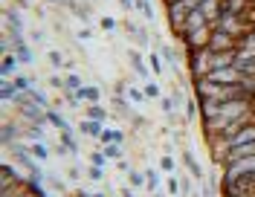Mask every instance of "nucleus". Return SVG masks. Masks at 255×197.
Here are the masks:
<instances>
[{
  "label": "nucleus",
  "instance_id": "obj_51",
  "mask_svg": "<svg viewBox=\"0 0 255 197\" xmlns=\"http://www.w3.org/2000/svg\"><path fill=\"white\" fill-rule=\"evenodd\" d=\"M52 154H58V157H67V154H70V148L58 142V145H52Z\"/></svg>",
  "mask_w": 255,
  "mask_h": 197
},
{
  "label": "nucleus",
  "instance_id": "obj_33",
  "mask_svg": "<svg viewBox=\"0 0 255 197\" xmlns=\"http://www.w3.org/2000/svg\"><path fill=\"white\" fill-rule=\"evenodd\" d=\"M145 61H148V67H151V73H154V76H162V55H159L157 49H154V52H148V58H145Z\"/></svg>",
  "mask_w": 255,
  "mask_h": 197
},
{
  "label": "nucleus",
  "instance_id": "obj_16",
  "mask_svg": "<svg viewBox=\"0 0 255 197\" xmlns=\"http://www.w3.org/2000/svg\"><path fill=\"white\" fill-rule=\"evenodd\" d=\"M212 52V49H209ZM238 58V49H229V52H212V70H221V67H235Z\"/></svg>",
  "mask_w": 255,
  "mask_h": 197
},
{
  "label": "nucleus",
  "instance_id": "obj_19",
  "mask_svg": "<svg viewBox=\"0 0 255 197\" xmlns=\"http://www.w3.org/2000/svg\"><path fill=\"white\" fill-rule=\"evenodd\" d=\"M47 122L52 128H58V131H73V128H70V119H67L58 107H47Z\"/></svg>",
  "mask_w": 255,
  "mask_h": 197
},
{
  "label": "nucleus",
  "instance_id": "obj_60",
  "mask_svg": "<svg viewBox=\"0 0 255 197\" xmlns=\"http://www.w3.org/2000/svg\"><path fill=\"white\" fill-rule=\"evenodd\" d=\"M253 32H255V26H253Z\"/></svg>",
  "mask_w": 255,
  "mask_h": 197
},
{
  "label": "nucleus",
  "instance_id": "obj_56",
  "mask_svg": "<svg viewBox=\"0 0 255 197\" xmlns=\"http://www.w3.org/2000/svg\"><path fill=\"white\" fill-rule=\"evenodd\" d=\"M116 168H119L122 174H128V171H130V165H128V160H116Z\"/></svg>",
  "mask_w": 255,
  "mask_h": 197
},
{
  "label": "nucleus",
  "instance_id": "obj_53",
  "mask_svg": "<svg viewBox=\"0 0 255 197\" xmlns=\"http://www.w3.org/2000/svg\"><path fill=\"white\" fill-rule=\"evenodd\" d=\"M32 41H35V44H44V41H47V35L41 32V29H32Z\"/></svg>",
  "mask_w": 255,
  "mask_h": 197
},
{
  "label": "nucleus",
  "instance_id": "obj_7",
  "mask_svg": "<svg viewBox=\"0 0 255 197\" xmlns=\"http://www.w3.org/2000/svg\"><path fill=\"white\" fill-rule=\"evenodd\" d=\"M209 49H212V52H229V49H238V38L229 35V32H223V29H218V26H212Z\"/></svg>",
  "mask_w": 255,
  "mask_h": 197
},
{
  "label": "nucleus",
  "instance_id": "obj_10",
  "mask_svg": "<svg viewBox=\"0 0 255 197\" xmlns=\"http://www.w3.org/2000/svg\"><path fill=\"white\" fill-rule=\"evenodd\" d=\"M180 160H183V165L189 168V174H191V180H194V183L206 180V168L197 163V157H194V151H191V148H186V151L180 154Z\"/></svg>",
  "mask_w": 255,
  "mask_h": 197
},
{
  "label": "nucleus",
  "instance_id": "obj_6",
  "mask_svg": "<svg viewBox=\"0 0 255 197\" xmlns=\"http://www.w3.org/2000/svg\"><path fill=\"white\" fill-rule=\"evenodd\" d=\"M15 116L20 119V122H38V125H44V122H47V110H44L41 104H35L32 98H26V101H20V104H17Z\"/></svg>",
  "mask_w": 255,
  "mask_h": 197
},
{
  "label": "nucleus",
  "instance_id": "obj_1",
  "mask_svg": "<svg viewBox=\"0 0 255 197\" xmlns=\"http://www.w3.org/2000/svg\"><path fill=\"white\" fill-rule=\"evenodd\" d=\"M186 70H189V79H203L212 70V52L209 49H186Z\"/></svg>",
  "mask_w": 255,
  "mask_h": 197
},
{
  "label": "nucleus",
  "instance_id": "obj_59",
  "mask_svg": "<svg viewBox=\"0 0 255 197\" xmlns=\"http://www.w3.org/2000/svg\"><path fill=\"white\" fill-rule=\"evenodd\" d=\"M47 3H52V6H55V3H58V0H47Z\"/></svg>",
  "mask_w": 255,
  "mask_h": 197
},
{
  "label": "nucleus",
  "instance_id": "obj_40",
  "mask_svg": "<svg viewBox=\"0 0 255 197\" xmlns=\"http://www.w3.org/2000/svg\"><path fill=\"white\" fill-rule=\"evenodd\" d=\"M47 58H49V64L55 67V70H64V64H67V58H64V52H61V49H49V52H47Z\"/></svg>",
  "mask_w": 255,
  "mask_h": 197
},
{
  "label": "nucleus",
  "instance_id": "obj_36",
  "mask_svg": "<svg viewBox=\"0 0 255 197\" xmlns=\"http://www.w3.org/2000/svg\"><path fill=\"white\" fill-rule=\"evenodd\" d=\"M47 189H52V192H67V183H64V177L47 171Z\"/></svg>",
  "mask_w": 255,
  "mask_h": 197
},
{
  "label": "nucleus",
  "instance_id": "obj_42",
  "mask_svg": "<svg viewBox=\"0 0 255 197\" xmlns=\"http://www.w3.org/2000/svg\"><path fill=\"white\" fill-rule=\"evenodd\" d=\"M142 90H145V96L151 98V101H154V98H162V87H159L157 82H148Z\"/></svg>",
  "mask_w": 255,
  "mask_h": 197
},
{
  "label": "nucleus",
  "instance_id": "obj_4",
  "mask_svg": "<svg viewBox=\"0 0 255 197\" xmlns=\"http://www.w3.org/2000/svg\"><path fill=\"white\" fill-rule=\"evenodd\" d=\"M26 183H29V174H23L20 165L3 160V165H0V189H9V186H20V189H26Z\"/></svg>",
  "mask_w": 255,
  "mask_h": 197
},
{
  "label": "nucleus",
  "instance_id": "obj_43",
  "mask_svg": "<svg viewBox=\"0 0 255 197\" xmlns=\"http://www.w3.org/2000/svg\"><path fill=\"white\" fill-rule=\"evenodd\" d=\"M108 163H111V160L105 157V151H93V154H90V165H99V168H108Z\"/></svg>",
  "mask_w": 255,
  "mask_h": 197
},
{
  "label": "nucleus",
  "instance_id": "obj_37",
  "mask_svg": "<svg viewBox=\"0 0 255 197\" xmlns=\"http://www.w3.org/2000/svg\"><path fill=\"white\" fill-rule=\"evenodd\" d=\"M64 84H67L64 90H81V87H84V79H81L79 73H67V76H64Z\"/></svg>",
  "mask_w": 255,
  "mask_h": 197
},
{
  "label": "nucleus",
  "instance_id": "obj_47",
  "mask_svg": "<svg viewBox=\"0 0 255 197\" xmlns=\"http://www.w3.org/2000/svg\"><path fill=\"white\" fill-rule=\"evenodd\" d=\"M99 29H105V32H113V29H116V17L105 15L102 20H99Z\"/></svg>",
  "mask_w": 255,
  "mask_h": 197
},
{
  "label": "nucleus",
  "instance_id": "obj_55",
  "mask_svg": "<svg viewBox=\"0 0 255 197\" xmlns=\"http://www.w3.org/2000/svg\"><path fill=\"white\" fill-rule=\"evenodd\" d=\"M119 195L122 197H136V189H133V186H125V189H119Z\"/></svg>",
  "mask_w": 255,
  "mask_h": 197
},
{
  "label": "nucleus",
  "instance_id": "obj_26",
  "mask_svg": "<svg viewBox=\"0 0 255 197\" xmlns=\"http://www.w3.org/2000/svg\"><path fill=\"white\" fill-rule=\"evenodd\" d=\"M12 82H15V87L20 93H29L32 87H38V76H20V73H17Z\"/></svg>",
  "mask_w": 255,
  "mask_h": 197
},
{
  "label": "nucleus",
  "instance_id": "obj_49",
  "mask_svg": "<svg viewBox=\"0 0 255 197\" xmlns=\"http://www.w3.org/2000/svg\"><path fill=\"white\" fill-rule=\"evenodd\" d=\"M0 52L6 55V52H15V47H12V41H9V35L3 32V38H0Z\"/></svg>",
  "mask_w": 255,
  "mask_h": 197
},
{
  "label": "nucleus",
  "instance_id": "obj_15",
  "mask_svg": "<svg viewBox=\"0 0 255 197\" xmlns=\"http://www.w3.org/2000/svg\"><path fill=\"white\" fill-rule=\"evenodd\" d=\"M76 93H79L81 104H99V101H102V87H99V84H84Z\"/></svg>",
  "mask_w": 255,
  "mask_h": 197
},
{
  "label": "nucleus",
  "instance_id": "obj_9",
  "mask_svg": "<svg viewBox=\"0 0 255 197\" xmlns=\"http://www.w3.org/2000/svg\"><path fill=\"white\" fill-rule=\"evenodd\" d=\"M203 79H209L212 84H241V82H244V76H241L235 67H221V70H209V76H203Z\"/></svg>",
  "mask_w": 255,
  "mask_h": 197
},
{
  "label": "nucleus",
  "instance_id": "obj_50",
  "mask_svg": "<svg viewBox=\"0 0 255 197\" xmlns=\"http://www.w3.org/2000/svg\"><path fill=\"white\" fill-rule=\"evenodd\" d=\"M67 177H70V180H81V168L79 165H70V168H67Z\"/></svg>",
  "mask_w": 255,
  "mask_h": 197
},
{
  "label": "nucleus",
  "instance_id": "obj_17",
  "mask_svg": "<svg viewBox=\"0 0 255 197\" xmlns=\"http://www.w3.org/2000/svg\"><path fill=\"white\" fill-rule=\"evenodd\" d=\"M159 55H162V61H168L174 70L180 64H186V52L180 55V52H177V47H171V44H162V47H159Z\"/></svg>",
  "mask_w": 255,
  "mask_h": 197
},
{
  "label": "nucleus",
  "instance_id": "obj_24",
  "mask_svg": "<svg viewBox=\"0 0 255 197\" xmlns=\"http://www.w3.org/2000/svg\"><path fill=\"white\" fill-rule=\"evenodd\" d=\"M145 171V180H148V186H145V192H151V195H157L159 186H162V177H159L157 168H142Z\"/></svg>",
  "mask_w": 255,
  "mask_h": 197
},
{
  "label": "nucleus",
  "instance_id": "obj_46",
  "mask_svg": "<svg viewBox=\"0 0 255 197\" xmlns=\"http://www.w3.org/2000/svg\"><path fill=\"white\" fill-rule=\"evenodd\" d=\"M159 107H162L165 113H177V107H174V98H171V93H168V96H162V98H159Z\"/></svg>",
  "mask_w": 255,
  "mask_h": 197
},
{
  "label": "nucleus",
  "instance_id": "obj_44",
  "mask_svg": "<svg viewBox=\"0 0 255 197\" xmlns=\"http://www.w3.org/2000/svg\"><path fill=\"white\" fill-rule=\"evenodd\" d=\"M47 84L52 87V90H58V93H64V87H67V84H64V76H58V73H52V76L47 79Z\"/></svg>",
  "mask_w": 255,
  "mask_h": 197
},
{
  "label": "nucleus",
  "instance_id": "obj_48",
  "mask_svg": "<svg viewBox=\"0 0 255 197\" xmlns=\"http://www.w3.org/2000/svg\"><path fill=\"white\" fill-rule=\"evenodd\" d=\"M87 177H90V180H105V168H99V165H90V168H87Z\"/></svg>",
  "mask_w": 255,
  "mask_h": 197
},
{
  "label": "nucleus",
  "instance_id": "obj_11",
  "mask_svg": "<svg viewBox=\"0 0 255 197\" xmlns=\"http://www.w3.org/2000/svg\"><path fill=\"white\" fill-rule=\"evenodd\" d=\"M3 29H17V32H23V15H20V9H17L15 3H12V6H3Z\"/></svg>",
  "mask_w": 255,
  "mask_h": 197
},
{
  "label": "nucleus",
  "instance_id": "obj_41",
  "mask_svg": "<svg viewBox=\"0 0 255 197\" xmlns=\"http://www.w3.org/2000/svg\"><path fill=\"white\" fill-rule=\"evenodd\" d=\"M159 168H162L165 174H174L177 171V160L171 157V154H162V157H159Z\"/></svg>",
  "mask_w": 255,
  "mask_h": 197
},
{
  "label": "nucleus",
  "instance_id": "obj_28",
  "mask_svg": "<svg viewBox=\"0 0 255 197\" xmlns=\"http://www.w3.org/2000/svg\"><path fill=\"white\" fill-rule=\"evenodd\" d=\"M84 119H96V122H108V110L102 104H84Z\"/></svg>",
  "mask_w": 255,
  "mask_h": 197
},
{
  "label": "nucleus",
  "instance_id": "obj_23",
  "mask_svg": "<svg viewBox=\"0 0 255 197\" xmlns=\"http://www.w3.org/2000/svg\"><path fill=\"white\" fill-rule=\"evenodd\" d=\"M81 133H87V136H93V139H99L102 136V131H105V122H96V119H84L79 125Z\"/></svg>",
  "mask_w": 255,
  "mask_h": 197
},
{
  "label": "nucleus",
  "instance_id": "obj_38",
  "mask_svg": "<svg viewBox=\"0 0 255 197\" xmlns=\"http://www.w3.org/2000/svg\"><path fill=\"white\" fill-rule=\"evenodd\" d=\"M29 98H32V101H35V104H41L44 110H47V107H49V96H47V93H44V90H41V87H32V90H29Z\"/></svg>",
  "mask_w": 255,
  "mask_h": 197
},
{
  "label": "nucleus",
  "instance_id": "obj_52",
  "mask_svg": "<svg viewBox=\"0 0 255 197\" xmlns=\"http://www.w3.org/2000/svg\"><path fill=\"white\" fill-rule=\"evenodd\" d=\"M73 197H93V192H90V189H84V186H81V189H73Z\"/></svg>",
  "mask_w": 255,
  "mask_h": 197
},
{
  "label": "nucleus",
  "instance_id": "obj_31",
  "mask_svg": "<svg viewBox=\"0 0 255 197\" xmlns=\"http://www.w3.org/2000/svg\"><path fill=\"white\" fill-rule=\"evenodd\" d=\"M70 12H73V15L79 17L81 23H87V20H90V17H93V6H87V3H84V6H81V3H76V6H73V9H70Z\"/></svg>",
  "mask_w": 255,
  "mask_h": 197
},
{
  "label": "nucleus",
  "instance_id": "obj_27",
  "mask_svg": "<svg viewBox=\"0 0 255 197\" xmlns=\"http://www.w3.org/2000/svg\"><path fill=\"white\" fill-rule=\"evenodd\" d=\"M29 148H32V157H35L38 163H47L49 154H52V148H47V142H44V139H41V142H29Z\"/></svg>",
  "mask_w": 255,
  "mask_h": 197
},
{
  "label": "nucleus",
  "instance_id": "obj_3",
  "mask_svg": "<svg viewBox=\"0 0 255 197\" xmlns=\"http://www.w3.org/2000/svg\"><path fill=\"white\" fill-rule=\"evenodd\" d=\"M3 151H6V154H9V157L15 160V165L26 168V174H29L32 168H38V165H41L38 160H35V157H32V148L26 145L23 139H20V142H12V145H9V148H3Z\"/></svg>",
  "mask_w": 255,
  "mask_h": 197
},
{
  "label": "nucleus",
  "instance_id": "obj_45",
  "mask_svg": "<svg viewBox=\"0 0 255 197\" xmlns=\"http://www.w3.org/2000/svg\"><path fill=\"white\" fill-rule=\"evenodd\" d=\"M165 189H168V195H171V197H177V195H180V177H177V174H168Z\"/></svg>",
  "mask_w": 255,
  "mask_h": 197
},
{
  "label": "nucleus",
  "instance_id": "obj_39",
  "mask_svg": "<svg viewBox=\"0 0 255 197\" xmlns=\"http://www.w3.org/2000/svg\"><path fill=\"white\" fill-rule=\"evenodd\" d=\"M102 151H105V157H108V160H122L125 145H116V142H111V145H102Z\"/></svg>",
  "mask_w": 255,
  "mask_h": 197
},
{
  "label": "nucleus",
  "instance_id": "obj_8",
  "mask_svg": "<svg viewBox=\"0 0 255 197\" xmlns=\"http://www.w3.org/2000/svg\"><path fill=\"white\" fill-rule=\"evenodd\" d=\"M20 139H23V122L3 119V125H0V142H3V148H9L12 142H20Z\"/></svg>",
  "mask_w": 255,
  "mask_h": 197
},
{
  "label": "nucleus",
  "instance_id": "obj_57",
  "mask_svg": "<svg viewBox=\"0 0 255 197\" xmlns=\"http://www.w3.org/2000/svg\"><path fill=\"white\" fill-rule=\"evenodd\" d=\"M15 6H17V9H26V6H29V0H15Z\"/></svg>",
  "mask_w": 255,
  "mask_h": 197
},
{
  "label": "nucleus",
  "instance_id": "obj_14",
  "mask_svg": "<svg viewBox=\"0 0 255 197\" xmlns=\"http://www.w3.org/2000/svg\"><path fill=\"white\" fill-rule=\"evenodd\" d=\"M122 29H125V32L130 35V38H133L139 47H148V44H151V35L145 32L139 23H133V20H125V23H122Z\"/></svg>",
  "mask_w": 255,
  "mask_h": 197
},
{
  "label": "nucleus",
  "instance_id": "obj_29",
  "mask_svg": "<svg viewBox=\"0 0 255 197\" xmlns=\"http://www.w3.org/2000/svg\"><path fill=\"white\" fill-rule=\"evenodd\" d=\"M125 177H128V186H133V189H145V186H148V180H145V171H139V168H130Z\"/></svg>",
  "mask_w": 255,
  "mask_h": 197
},
{
  "label": "nucleus",
  "instance_id": "obj_20",
  "mask_svg": "<svg viewBox=\"0 0 255 197\" xmlns=\"http://www.w3.org/2000/svg\"><path fill=\"white\" fill-rule=\"evenodd\" d=\"M197 9H200V12L206 15V20L215 26V23H218V17H221V0H203Z\"/></svg>",
  "mask_w": 255,
  "mask_h": 197
},
{
  "label": "nucleus",
  "instance_id": "obj_54",
  "mask_svg": "<svg viewBox=\"0 0 255 197\" xmlns=\"http://www.w3.org/2000/svg\"><path fill=\"white\" fill-rule=\"evenodd\" d=\"M87 38H93V29H87V26H81V29H79V41H87Z\"/></svg>",
  "mask_w": 255,
  "mask_h": 197
},
{
  "label": "nucleus",
  "instance_id": "obj_18",
  "mask_svg": "<svg viewBox=\"0 0 255 197\" xmlns=\"http://www.w3.org/2000/svg\"><path fill=\"white\" fill-rule=\"evenodd\" d=\"M250 9V0H221V15H244Z\"/></svg>",
  "mask_w": 255,
  "mask_h": 197
},
{
  "label": "nucleus",
  "instance_id": "obj_13",
  "mask_svg": "<svg viewBox=\"0 0 255 197\" xmlns=\"http://www.w3.org/2000/svg\"><path fill=\"white\" fill-rule=\"evenodd\" d=\"M128 64H130V70H133L139 79H148V76H151V67H148V61H142V55H139L136 49H128Z\"/></svg>",
  "mask_w": 255,
  "mask_h": 197
},
{
  "label": "nucleus",
  "instance_id": "obj_5",
  "mask_svg": "<svg viewBox=\"0 0 255 197\" xmlns=\"http://www.w3.org/2000/svg\"><path fill=\"white\" fill-rule=\"evenodd\" d=\"M209 35H212V26H203V29H183V32H180V44L186 49H209Z\"/></svg>",
  "mask_w": 255,
  "mask_h": 197
},
{
  "label": "nucleus",
  "instance_id": "obj_30",
  "mask_svg": "<svg viewBox=\"0 0 255 197\" xmlns=\"http://www.w3.org/2000/svg\"><path fill=\"white\" fill-rule=\"evenodd\" d=\"M58 133H61V136H58V142L70 148V154H79L81 148H79V142H76V136H73V131H58Z\"/></svg>",
  "mask_w": 255,
  "mask_h": 197
},
{
  "label": "nucleus",
  "instance_id": "obj_25",
  "mask_svg": "<svg viewBox=\"0 0 255 197\" xmlns=\"http://www.w3.org/2000/svg\"><path fill=\"white\" fill-rule=\"evenodd\" d=\"M133 9L136 12H142L145 15V20H157V9H154V0H133Z\"/></svg>",
  "mask_w": 255,
  "mask_h": 197
},
{
  "label": "nucleus",
  "instance_id": "obj_21",
  "mask_svg": "<svg viewBox=\"0 0 255 197\" xmlns=\"http://www.w3.org/2000/svg\"><path fill=\"white\" fill-rule=\"evenodd\" d=\"M203 26H212V23L206 20V15H203L200 9H191L189 17H186V23H183V29H203ZM183 29H180V32H183Z\"/></svg>",
  "mask_w": 255,
  "mask_h": 197
},
{
  "label": "nucleus",
  "instance_id": "obj_32",
  "mask_svg": "<svg viewBox=\"0 0 255 197\" xmlns=\"http://www.w3.org/2000/svg\"><path fill=\"white\" fill-rule=\"evenodd\" d=\"M15 55H17V61H20V64H35V52H32L29 44L17 47V49H15Z\"/></svg>",
  "mask_w": 255,
  "mask_h": 197
},
{
  "label": "nucleus",
  "instance_id": "obj_12",
  "mask_svg": "<svg viewBox=\"0 0 255 197\" xmlns=\"http://www.w3.org/2000/svg\"><path fill=\"white\" fill-rule=\"evenodd\" d=\"M17 70H20L17 55H15V52H6V55H3V61H0V79H3V82H12V79L17 76Z\"/></svg>",
  "mask_w": 255,
  "mask_h": 197
},
{
  "label": "nucleus",
  "instance_id": "obj_2",
  "mask_svg": "<svg viewBox=\"0 0 255 197\" xmlns=\"http://www.w3.org/2000/svg\"><path fill=\"white\" fill-rule=\"evenodd\" d=\"M186 17H189V6L183 0H168L165 3V20H168V29H171L177 41H180V29H183Z\"/></svg>",
  "mask_w": 255,
  "mask_h": 197
},
{
  "label": "nucleus",
  "instance_id": "obj_34",
  "mask_svg": "<svg viewBox=\"0 0 255 197\" xmlns=\"http://www.w3.org/2000/svg\"><path fill=\"white\" fill-rule=\"evenodd\" d=\"M125 98L130 101V104H142V101H148V96H145V90H139V87H130V84H128V93H125Z\"/></svg>",
  "mask_w": 255,
  "mask_h": 197
},
{
  "label": "nucleus",
  "instance_id": "obj_58",
  "mask_svg": "<svg viewBox=\"0 0 255 197\" xmlns=\"http://www.w3.org/2000/svg\"><path fill=\"white\" fill-rule=\"evenodd\" d=\"M93 197H108V195H105V192H93Z\"/></svg>",
  "mask_w": 255,
  "mask_h": 197
},
{
  "label": "nucleus",
  "instance_id": "obj_35",
  "mask_svg": "<svg viewBox=\"0 0 255 197\" xmlns=\"http://www.w3.org/2000/svg\"><path fill=\"white\" fill-rule=\"evenodd\" d=\"M183 110H186V125L197 122V116H200V110H197V98L191 96L189 101H186V107H183Z\"/></svg>",
  "mask_w": 255,
  "mask_h": 197
},
{
  "label": "nucleus",
  "instance_id": "obj_22",
  "mask_svg": "<svg viewBox=\"0 0 255 197\" xmlns=\"http://www.w3.org/2000/svg\"><path fill=\"white\" fill-rule=\"evenodd\" d=\"M125 139H128L125 131H119V128H108V125H105V131H102V136H99V142H102V145H111V142L122 145Z\"/></svg>",
  "mask_w": 255,
  "mask_h": 197
}]
</instances>
